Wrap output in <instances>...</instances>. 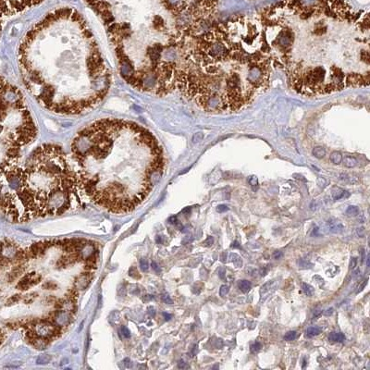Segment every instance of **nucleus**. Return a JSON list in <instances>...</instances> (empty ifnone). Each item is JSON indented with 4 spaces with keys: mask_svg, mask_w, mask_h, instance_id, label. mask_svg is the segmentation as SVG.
<instances>
[{
    "mask_svg": "<svg viewBox=\"0 0 370 370\" xmlns=\"http://www.w3.org/2000/svg\"><path fill=\"white\" fill-rule=\"evenodd\" d=\"M357 266V258L355 257H353L352 259H351V262H350V269H355V267Z\"/></svg>",
    "mask_w": 370,
    "mask_h": 370,
    "instance_id": "34",
    "label": "nucleus"
},
{
    "mask_svg": "<svg viewBox=\"0 0 370 370\" xmlns=\"http://www.w3.org/2000/svg\"><path fill=\"white\" fill-rule=\"evenodd\" d=\"M71 152L80 167V187L90 197L97 191L105 204L130 195L120 178L132 180L140 191L149 193L154 177H159L165 167L155 136L121 119H102L84 127L74 136Z\"/></svg>",
    "mask_w": 370,
    "mask_h": 370,
    "instance_id": "2",
    "label": "nucleus"
},
{
    "mask_svg": "<svg viewBox=\"0 0 370 370\" xmlns=\"http://www.w3.org/2000/svg\"><path fill=\"white\" fill-rule=\"evenodd\" d=\"M345 213H346V215H347L348 217H350V218L356 217V216H358V214H359V208H358L356 205H350V206L347 207Z\"/></svg>",
    "mask_w": 370,
    "mask_h": 370,
    "instance_id": "13",
    "label": "nucleus"
},
{
    "mask_svg": "<svg viewBox=\"0 0 370 370\" xmlns=\"http://www.w3.org/2000/svg\"><path fill=\"white\" fill-rule=\"evenodd\" d=\"M296 337H297V332L292 330V331H288V332L284 335V340L287 341H292L295 340Z\"/></svg>",
    "mask_w": 370,
    "mask_h": 370,
    "instance_id": "17",
    "label": "nucleus"
},
{
    "mask_svg": "<svg viewBox=\"0 0 370 370\" xmlns=\"http://www.w3.org/2000/svg\"><path fill=\"white\" fill-rule=\"evenodd\" d=\"M333 312H334V309H333L332 307H330L328 310H326V311L324 312V315H325L326 316H330V315H331L333 314Z\"/></svg>",
    "mask_w": 370,
    "mask_h": 370,
    "instance_id": "39",
    "label": "nucleus"
},
{
    "mask_svg": "<svg viewBox=\"0 0 370 370\" xmlns=\"http://www.w3.org/2000/svg\"><path fill=\"white\" fill-rule=\"evenodd\" d=\"M261 349H262V344L259 342H254V344L251 345V353H258Z\"/></svg>",
    "mask_w": 370,
    "mask_h": 370,
    "instance_id": "19",
    "label": "nucleus"
},
{
    "mask_svg": "<svg viewBox=\"0 0 370 370\" xmlns=\"http://www.w3.org/2000/svg\"><path fill=\"white\" fill-rule=\"evenodd\" d=\"M238 288L240 289L241 292L246 293L251 290V283L249 280H242L238 281Z\"/></svg>",
    "mask_w": 370,
    "mask_h": 370,
    "instance_id": "10",
    "label": "nucleus"
},
{
    "mask_svg": "<svg viewBox=\"0 0 370 370\" xmlns=\"http://www.w3.org/2000/svg\"><path fill=\"white\" fill-rule=\"evenodd\" d=\"M51 359H52V356H51V355L43 354L42 356L38 357V359L36 360V363H37L38 364H45L49 363V362L51 361Z\"/></svg>",
    "mask_w": 370,
    "mask_h": 370,
    "instance_id": "16",
    "label": "nucleus"
},
{
    "mask_svg": "<svg viewBox=\"0 0 370 370\" xmlns=\"http://www.w3.org/2000/svg\"><path fill=\"white\" fill-rule=\"evenodd\" d=\"M163 316H164L165 320L169 321V320H170V319H171V318H172V315H170V314H168V313L164 312V313H163Z\"/></svg>",
    "mask_w": 370,
    "mask_h": 370,
    "instance_id": "40",
    "label": "nucleus"
},
{
    "mask_svg": "<svg viewBox=\"0 0 370 370\" xmlns=\"http://www.w3.org/2000/svg\"><path fill=\"white\" fill-rule=\"evenodd\" d=\"M169 222L170 223V224H178V219H177V217H175V216H172V217H170V219H169Z\"/></svg>",
    "mask_w": 370,
    "mask_h": 370,
    "instance_id": "38",
    "label": "nucleus"
},
{
    "mask_svg": "<svg viewBox=\"0 0 370 370\" xmlns=\"http://www.w3.org/2000/svg\"><path fill=\"white\" fill-rule=\"evenodd\" d=\"M248 181H249V183H250V185H251L252 187H254V186L256 187V186H258V180H257L256 176H251V177H249Z\"/></svg>",
    "mask_w": 370,
    "mask_h": 370,
    "instance_id": "24",
    "label": "nucleus"
},
{
    "mask_svg": "<svg viewBox=\"0 0 370 370\" xmlns=\"http://www.w3.org/2000/svg\"><path fill=\"white\" fill-rule=\"evenodd\" d=\"M121 332H122L123 337H125V338H130L131 337V332H130V330H129V329L127 327L123 326L121 328Z\"/></svg>",
    "mask_w": 370,
    "mask_h": 370,
    "instance_id": "30",
    "label": "nucleus"
},
{
    "mask_svg": "<svg viewBox=\"0 0 370 370\" xmlns=\"http://www.w3.org/2000/svg\"><path fill=\"white\" fill-rule=\"evenodd\" d=\"M369 59H370L369 53L367 51H363V53H362V60L364 61L366 64H369Z\"/></svg>",
    "mask_w": 370,
    "mask_h": 370,
    "instance_id": "28",
    "label": "nucleus"
},
{
    "mask_svg": "<svg viewBox=\"0 0 370 370\" xmlns=\"http://www.w3.org/2000/svg\"><path fill=\"white\" fill-rule=\"evenodd\" d=\"M57 287H58L57 284L54 283V282H52V281H46L43 285V288L45 289V290H55Z\"/></svg>",
    "mask_w": 370,
    "mask_h": 370,
    "instance_id": "20",
    "label": "nucleus"
},
{
    "mask_svg": "<svg viewBox=\"0 0 370 370\" xmlns=\"http://www.w3.org/2000/svg\"><path fill=\"white\" fill-rule=\"evenodd\" d=\"M149 309L151 310V311H149L150 315H151V316H154V315H155V311H154V309L153 307H149Z\"/></svg>",
    "mask_w": 370,
    "mask_h": 370,
    "instance_id": "42",
    "label": "nucleus"
},
{
    "mask_svg": "<svg viewBox=\"0 0 370 370\" xmlns=\"http://www.w3.org/2000/svg\"><path fill=\"white\" fill-rule=\"evenodd\" d=\"M151 266H152V269H153V270L155 272V273H160L161 272V269H160V267L157 265V264L155 263V262H152V264H151Z\"/></svg>",
    "mask_w": 370,
    "mask_h": 370,
    "instance_id": "31",
    "label": "nucleus"
},
{
    "mask_svg": "<svg viewBox=\"0 0 370 370\" xmlns=\"http://www.w3.org/2000/svg\"><path fill=\"white\" fill-rule=\"evenodd\" d=\"M327 227L328 230L330 233H334V234H338L343 231L344 230V226L341 223V220L337 219H330L328 220L327 222Z\"/></svg>",
    "mask_w": 370,
    "mask_h": 370,
    "instance_id": "5",
    "label": "nucleus"
},
{
    "mask_svg": "<svg viewBox=\"0 0 370 370\" xmlns=\"http://www.w3.org/2000/svg\"><path fill=\"white\" fill-rule=\"evenodd\" d=\"M330 161H331L333 164L339 165V164H341V161H342V154H341L340 152H337V151L332 152V153L330 154Z\"/></svg>",
    "mask_w": 370,
    "mask_h": 370,
    "instance_id": "11",
    "label": "nucleus"
},
{
    "mask_svg": "<svg viewBox=\"0 0 370 370\" xmlns=\"http://www.w3.org/2000/svg\"><path fill=\"white\" fill-rule=\"evenodd\" d=\"M282 256H283V254H282V252H280V251L275 252V253H274V254H273V257H274V259H276V260L280 259Z\"/></svg>",
    "mask_w": 370,
    "mask_h": 370,
    "instance_id": "35",
    "label": "nucleus"
},
{
    "mask_svg": "<svg viewBox=\"0 0 370 370\" xmlns=\"http://www.w3.org/2000/svg\"><path fill=\"white\" fill-rule=\"evenodd\" d=\"M84 259V264H96L97 259H98V251L96 250L95 252H93L91 255H89Z\"/></svg>",
    "mask_w": 370,
    "mask_h": 370,
    "instance_id": "15",
    "label": "nucleus"
},
{
    "mask_svg": "<svg viewBox=\"0 0 370 370\" xmlns=\"http://www.w3.org/2000/svg\"><path fill=\"white\" fill-rule=\"evenodd\" d=\"M190 211H191V207H186V208H184L183 210H182V213H190Z\"/></svg>",
    "mask_w": 370,
    "mask_h": 370,
    "instance_id": "44",
    "label": "nucleus"
},
{
    "mask_svg": "<svg viewBox=\"0 0 370 370\" xmlns=\"http://www.w3.org/2000/svg\"><path fill=\"white\" fill-rule=\"evenodd\" d=\"M37 136V126L21 91L0 75V164L20 158Z\"/></svg>",
    "mask_w": 370,
    "mask_h": 370,
    "instance_id": "3",
    "label": "nucleus"
},
{
    "mask_svg": "<svg viewBox=\"0 0 370 370\" xmlns=\"http://www.w3.org/2000/svg\"><path fill=\"white\" fill-rule=\"evenodd\" d=\"M216 210H217V212H219V213H224V212H227V211L229 210V207L226 204H219V205L217 206Z\"/></svg>",
    "mask_w": 370,
    "mask_h": 370,
    "instance_id": "25",
    "label": "nucleus"
},
{
    "mask_svg": "<svg viewBox=\"0 0 370 370\" xmlns=\"http://www.w3.org/2000/svg\"><path fill=\"white\" fill-rule=\"evenodd\" d=\"M21 297L20 294H15V295H13L12 297H10V298L8 300V305L16 303L17 302H19V301L21 300Z\"/></svg>",
    "mask_w": 370,
    "mask_h": 370,
    "instance_id": "22",
    "label": "nucleus"
},
{
    "mask_svg": "<svg viewBox=\"0 0 370 370\" xmlns=\"http://www.w3.org/2000/svg\"><path fill=\"white\" fill-rule=\"evenodd\" d=\"M140 269H141L143 271H144V272L148 270L149 265H148V262H147L145 259H141V260H140Z\"/></svg>",
    "mask_w": 370,
    "mask_h": 370,
    "instance_id": "21",
    "label": "nucleus"
},
{
    "mask_svg": "<svg viewBox=\"0 0 370 370\" xmlns=\"http://www.w3.org/2000/svg\"><path fill=\"white\" fill-rule=\"evenodd\" d=\"M42 280V277L37 275L35 272H31L26 274L17 284V289L21 290V291H25L27 289H29L31 286L36 285L38 284Z\"/></svg>",
    "mask_w": 370,
    "mask_h": 370,
    "instance_id": "4",
    "label": "nucleus"
},
{
    "mask_svg": "<svg viewBox=\"0 0 370 370\" xmlns=\"http://www.w3.org/2000/svg\"><path fill=\"white\" fill-rule=\"evenodd\" d=\"M162 301H163L165 303H168V304H172V303H173V300L170 298V296L168 293L162 295Z\"/></svg>",
    "mask_w": 370,
    "mask_h": 370,
    "instance_id": "26",
    "label": "nucleus"
},
{
    "mask_svg": "<svg viewBox=\"0 0 370 370\" xmlns=\"http://www.w3.org/2000/svg\"><path fill=\"white\" fill-rule=\"evenodd\" d=\"M313 155L315 156V157H316V158H319V159H321V158H323L325 155H326V153H327V151H326V149L324 148V147H322V146H315L314 149H313Z\"/></svg>",
    "mask_w": 370,
    "mask_h": 370,
    "instance_id": "8",
    "label": "nucleus"
},
{
    "mask_svg": "<svg viewBox=\"0 0 370 370\" xmlns=\"http://www.w3.org/2000/svg\"><path fill=\"white\" fill-rule=\"evenodd\" d=\"M213 243H214V238H213L212 236H208V237L206 238V240L204 242V246H207V247L211 246Z\"/></svg>",
    "mask_w": 370,
    "mask_h": 370,
    "instance_id": "29",
    "label": "nucleus"
},
{
    "mask_svg": "<svg viewBox=\"0 0 370 370\" xmlns=\"http://www.w3.org/2000/svg\"><path fill=\"white\" fill-rule=\"evenodd\" d=\"M18 63L28 92L56 114L80 115L93 109L112 83L92 30L71 8L48 13L24 34Z\"/></svg>",
    "mask_w": 370,
    "mask_h": 370,
    "instance_id": "1",
    "label": "nucleus"
},
{
    "mask_svg": "<svg viewBox=\"0 0 370 370\" xmlns=\"http://www.w3.org/2000/svg\"><path fill=\"white\" fill-rule=\"evenodd\" d=\"M202 139H203V133H202V132H197V133L193 136V143H197V142H200Z\"/></svg>",
    "mask_w": 370,
    "mask_h": 370,
    "instance_id": "33",
    "label": "nucleus"
},
{
    "mask_svg": "<svg viewBox=\"0 0 370 370\" xmlns=\"http://www.w3.org/2000/svg\"><path fill=\"white\" fill-rule=\"evenodd\" d=\"M155 242H156V243H161V242H162V238H161V236H156V237H155Z\"/></svg>",
    "mask_w": 370,
    "mask_h": 370,
    "instance_id": "43",
    "label": "nucleus"
},
{
    "mask_svg": "<svg viewBox=\"0 0 370 370\" xmlns=\"http://www.w3.org/2000/svg\"><path fill=\"white\" fill-rule=\"evenodd\" d=\"M331 195H332L333 200L337 201V200H341L343 198H347L350 195V193L341 187L334 186L331 190Z\"/></svg>",
    "mask_w": 370,
    "mask_h": 370,
    "instance_id": "6",
    "label": "nucleus"
},
{
    "mask_svg": "<svg viewBox=\"0 0 370 370\" xmlns=\"http://www.w3.org/2000/svg\"><path fill=\"white\" fill-rule=\"evenodd\" d=\"M230 292V287L228 285H222L219 289V294L220 296H225L229 293Z\"/></svg>",
    "mask_w": 370,
    "mask_h": 370,
    "instance_id": "23",
    "label": "nucleus"
},
{
    "mask_svg": "<svg viewBox=\"0 0 370 370\" xmlns=\"http://www.w3.org/2000/svg\"><path fill=\"white\" fill-rule=\"evenodd\" d=\"M83 268L86 271H93L96 269V264H84Z\"/></svg>",
    "mask_w": 370,
    "mask_h": 370,
    "instance_id": "27",
    "label": "nucleus"
},
{
    "mask_svg": "<svg viewBox=\"0 0 370 370\" xmlns=\"http://www.w3.org/2000/svg\"><path fill=\"white\" fill-rule=\"evenodd\" d=\"M322 332V329L319 328V327H310L307 329L306 330V335L309 338L315 337V336H318Z\"/></svg>",
    "mask_w": 370,
    "mask_h": 370,
    "instance_id": "12",
    "label": "nucleus"
},
{
    "mask_svg": "<svg viewBox=\"0 0 370 370\" xmlns=\"http://www.w3.org/2000/svg\"><path fill=\"white\" fill-rule=\"evenodd\" d=\"M318 184H319L321 188H324L325 186H327L328 181H327L324 178L320 177V178H319V180H318Z\"/></svg>",
    "mask_w": 370,
    "mask_h": 370,
    "instance_id": "32",
    "label": "nucleus"
},
{
    "mask_svg": "<svg viewBox=\"0 0 370 370\" xmlns=\"http://www.w3.org/2000/svg\"><path fill=\"white\" fill-rule=\"evenodd\" d=\"M341 162L343 163V165H344L346 168H350V169H351V168H354V167L356 166V164H357L356 158L353 157V156H350V155L344 157Z\"/></svg>",
    "mask_w": 370,
    "mask_h": 370,
    "instance_id": "9",
    "label": "nucleus"
},
{
    "mask_svg": "<svg viewBox=\"0 0 370 370\" xmlns=\"http://www.w3.org/2000/svg\"><path fill=\"white\" fill-rule=\"evenodd\" d=\"M129 275H130L132 278L136 279V280L141 278V275H140V273L138 272V270H137V269H136L135 267H132V268L130 269V270H129Z\"/></svg>",
    "mask_w": 370,
    "mask_h": 370,
    "instance_id": "18",
    "label": "nucleus"
},
{
    "mask_svg": "<svg viewBox=\"0 0 370 370\" xmlns=\"http://www.w3.org/2000/svg\"><path fill=\"white\" fill-rule=\"evenodd\" d=\"M231 247L232 248H241V245H240V243L238 242H232V244H231Z\"/></svg>",
    "mask_w": 370,
    "mask_h": 370,
    "instance_id": "41",
    "label": "nucleus"
},
{
    "mask_svg": "<svg viewBox=\"0 0 370 370\" xmlns=\"http://www.w3.org/2000/svg\"><path fill=\"white\" fill-rule=\"evenodd\" d=\"M356 232H357V235H358L359 237H363V235L364 234V227L358 228L357 231H356Z\"/></svg>",
    "mask_w": 370,
    "mask_h": 370,
    "instance_id": "36",
    "label": "nucleus"
},
{
    "mask_svg": "<svg viewBox=\"0 0 370 370\" xmlns=\"http://www.w3.org/2000/svg\"><path fill=\"white\" fill-rule=\"evenodd\" d=\"M178 367L181 369V368H188L189 366H188V365L186 364V363H185V362H184L183 360H181V361H180V362L178 363Z\"/></svg>",
    "mask_w": 370,
    "mask_h": 370,
    "instance_id": "37",
    "label": "nucleus"
},
{
    "mask_svg": "<svg viewBox=\"0 0 370 370\" xmlns=\"http://www.w3.org/2000/svg\"><path fill=\"white\" fill-rule=\"evenodd\" d=\"M345 340V336L341 332H331L329 335V341L331 342H342Z\"/></svg>",
    "mask_w": 370,
    "mask_h": 370,
    "instance_id": "7",
    "label": "nucleus"
},
{
    "mask_svg": "<svg viewBox=\"0 0 370 370\" xmlns=\"http://www.w3.org/2000/svg\"><path fill=\"white\" fill-rule=\"evenodd\" d=\"M302 289H303V293H304L306 296L311 297V296H313L314 293H315V289H314L311 285H309V284H307V283H303V284H302Z\"/></svg>",
    "mask_w": 370,
    "mask_h": 370,
    "instance_id": "14",
    "label": "nucleus"
},
{
    "mask_svg": "<svg viewBox=\"0 0 370 370\" xmlns=\"http://www.w3.org/2000/svg\"><path fill=\"white\" fill-rule=\"evenodd\" d=\"M145 296H146V297H144V298H143V301H148V300L153 299L152 295H145Z\"/></svg>",
    "mask_w": 370,
    "mask_h": 370,
    "instance_id": "45",
    "label": "nucleus"
}]
</instances>
